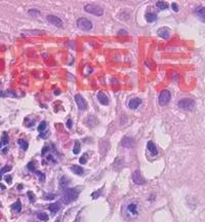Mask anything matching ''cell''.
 Listing matches in <instances>:
<instances>
[{"label": "cell", "instance_id": "1", "mask_svg": "<svg viewBox=\"0 0 205 222\" xmlns=\"http://www.w3.org/2000/svg\"><path fill=\"white\" fill-rule=\"evenodd\" d=\"M64 191V202L65 204H71L74 201H76L79 195V190L77 188H68L63 190Z\"/></svg>", "mask_w": 205, "mask_h": 222}, {"label": "cell", "instance_id": "2", "mask_svg": "<svg viewBox=\"0 0 205 222\" xmlns=\"http://www.w3.org/2000/svg\"><path fill=\"white\" fill-rule=\"evenodd\" d=\"M177 105H178V107H180V109L187 110V111H191V110L194 109L195 102L192 100V99L185 98V99H182L180 101H178Z\"/></svg>", "mask_w": 205, "mask_h": 222}, {"label": "cell", "instance_id": "3", "mask_svg": "<svg viewBox=\"0 0 205 222\" xmlns=\"http://www.w3.org/2000/svg\"><path fill=\"white\" fill-rule=\"evenodd\" d=\"M84 10H85L86 13L95 14V16H103V14H104V9L102 7L98 5H95V4H87V5L84 6Z\"/></svg>", "mask_w": 205, "mask_h": 222}, {"label": "cell", "instance_id": "4", "mask_svg": "<svg viewBox=\"0 0 205 222\" xmlns=\"http://www.w3.org/2000/svg\"><path fill=\"white\" fill-rule=\"evenodd\" d=\"M77 26H78V28H80L81 30L87 31L92 28V23L85 18H80L77 21Z\"/></svg>", "mask_w": 205, "mask_h": 222}, {"label": "cell", "instance_id": "5", "mask_svg": "<svg viewBox=\"0 0 205 222\" xmlns=\"http://www.w3.org/2000/svg\"><path fill=\"white\" fill-rule=\"evenodd\" d=\"M170 101V92L167 90H164L161 92L160 96H159V104L161 106H164L168 104Z\"/></svg>", "mask_w": 205, "mask_h": 222}, {"label": "cell", "instance_id": "6", "mask_svg": "<svg viewBox=\"0 0 205 222\" xmlns=\"http://www.w3.org/2000/svg\"><path fill=\"white\" fill-rule=\"evenodd\" d=\"M75 101H76V104L78 106V108L80 110H86L87 109V102L85 101L80 94H77L75 95Z\"/></svg>", "mask_w": 205, "mask_h": 222}, {"label": "cell", "instance_id": "7", "mask_svg": "<svg viewBox=\"0 0 205 222\" xmlns=\"http://www.w3.org/2000/svg\"><path fill=\"white\" fill-rule=\"evenodd\" d=\"M132 179H133L134 183H136V184H144L145 183V179L144 177L142 176V173L139 172V170H136L132 174Z\"/></svg>", "mask_w": 205, "mask_h": 222}, {"label": "cell", "instance_id": "8", "mask_svg": "<svg viewBox=\"0 0 205 222\" xmlns=\"http://www.w3.org/2000/svg\"><path fill=\"white\" fill-rule=\"evenodd\" d=\"M47 21L49 22L50 24H52V25L57 26V27L61 28L63 27V21L61 19L59 18V16H47Z\"/></svg>", "mask_w": 205, "mask_h": 222}, {"label": "cell", "instance_id": "9", "mask_svg": "<svg viewBox=\"0 0 205 222\" xmlns=\"http://www.w3.org/2000/svg\"><path fill=\"white\" fill-rule=\"evenodd\" d=\"M195 14H196V16H198V19L200 21L205 23V7L203 6L197 7V8L195 9Z\"/></svg>", "mask_w": 205, "mask_h": 222}, {"label": "cell", "instance_id": "10", "mask_svg": "<svg viewBox=\"0 0 205 222\" xmlns=\"http://www.w3.org/2000/svg\"><path fill=\"white\" fill-rule=\"evenodd\" d=\"M98 100L102 105L109 104V98H108V96L106 95L105 93H103V92H100V93L98 94Z\"/></svg>", "mask_w": 205, "mask_h": 222}, {"label": "cell", "instance_id": "11", "mask_svg": "<svg viewBox=\"0 0 205 222\" xmlns=\"http://www.w3.org/2000/svg\"><path fill=\"white\" fill-rule=\"evenodd\" d=\"M157 33H158V36L164 38V39H167V38L169 37L170 31H169V29H168L167 27H162V28H160L157 31Z\"/></svg>", "mask_w": 205, "mask_h": 222}, {"label": "cell", "instance_id": "12", "mask_svg": "<svg viewBox=\"0 0 205 222\" xmlns=\"http://www.w3.org/2000/svg\"><path fill=\"white\" fill-rule=\"evenodd\" d=\"M142 104V100L141 99H137V98H134V99H131V100L129 101L128 103V106L131 109H136V108L139 107V105Z\"/></svg>", "mask_w": 205, "mask_h": 222}, {"label": "cell", "instance_id": "13", "mask_svg": "<svg viewBox=\"0 0 205 222\" xmlns=\"http://www.w3.org/2000/svg\"><path fill=\"white\" fill-rule=\"evenodd\" d=\"M147 148H148V150L150 151L153 155H157L158 154V150H157V148H156V145L153 143V142L149 141L148 144H147Z\"/></svg>", "mask_w": 205, "mask_h": 222}, {"label": "cell", "instance_id": "14", "mask_svg": "<svg viewBox=\"0 0 205 222\" xmlns=\"http://www.w3.org/2000/svg\"><path fill=\"white\" fill-rule=\"evenodd\" d=\"M68 183H69L68 178H67L66 176H63V177L61 178V179H60V183H59L60 188H61L62 190L66 189L67 186H68Z\"/></svg>", "mask_w": 205, "mask_h": 222}, {"label": "cell", "instance_id": "15", "mask_svg": "<svg viewBox=\"0 0 205 222\" xmlns=\"http://www.w3.org/2000/svg\"><path fill=\"white\" fill-rule=\"evenodd\" d=\"M71 170L73 171V173H75L76 175H79V176H82V175H83V173H84V170L81 168L80 166H78V165L72 166H71Z\"/></svg>", "mask_w": 205, "mask_h": 222}, {"label": "cell", "instance_id": "16", "mask_svg": "<svg viewBox=\"0 0 205 222\" xmlns=\"http://www.w3.org/2000/svg\"><path fill=\"white\" fill-rule=\"evenodd\" d=\"M121 145L123 147H125V148H130L132 146V140L128 138V137H124L121 141Z\"/></svg>", "mask_w": 205, "mask_h": 222}, {"label": "cell", "instance_id": "17", "mask_svg": "<svg viewBox=\"0 0 205 222\" xmlns=\"http://www.w3.org/2000/svg\"><path fill=\"white\" fill-rule=\"evenodd\" d=\"M146 20L149 22V23H153L157 20V14L154 13H147L146 14Z\"/></svg>", "mask_w": 205, "mask_h": 222}, {"label": "cell", "instance_id": "18", "mask_svg": "<svg viewBox=\"0 0 205 222\" xmlns=\"http://www.w3.org/2000/svg\"><path fill=\"white\" fill-rule=\"evenodd\" d=\"M48 208H49L50 212L57 213V212H59V210L61 209V206H60V202H54V204H50Z\"/></svg>", "mask_w": 205, "mask_h": 222}, {"label": "cell", "instance_id": "19", "mask_svg": "<svg viewBox=\"0 0 205 222\" xmlns=\"http://www.w3.org/2000/svg\"><path fill=\"white\" fill-rule=\"evenodd\" d=\"M156 6H157L160 10H165V9L168 8V4L164 1H158L157 3H156Z\"/></svg>", "mask_w": 205, "mask_h": 222}, {"label": "cell", "instance_id": "20", "mask_svg": "<svg viewBox=\"0 0 205 222\" xmlns=\"http://www.w3.org/2000/svg\"><path fill=\"white\" fill-rule=\"evenodd\" d=\"M11 208H13V210H14L16 212H20L22 210V205H21V202L20 201H16L14 204L11 205Z\"/></svg>", "mask_w": 205, "mask_h": 222}, {"label": "cell", "instance_id": "21", "mask_svg": "<svg viewBox=\"0 0 205 222\" xmlns=\"http://www.w3.org/2000/svg\"><path fill=\"white\" fill-rule=\"evenodd\" d=\"M128 211L131 214L136 215V214H137V206H136V204H130L129 206H128Z\"/></svg>", "mask_w": 205, "mask_h": 222}, {"label": "cell", "instance_id": "22", "mask_svg": "<svg viewBox=\"0 0 205 222\" xmlns=\"http://www.w3.org/2000/svg\"><path fill=\"white\" fill-rule=\"evenodd\" d=\"M18 143H19V145H20L22 148H23V150H27L28 149V142H26L25 140H23V139H20V140H18Z\"/></svg>", "mask_w": 205, "mask_h": 222}, {"label": "cell", "instance_id": "23", "mask_svg": "<svg viewBox=\"0 0 205 222\" xmlns=\"http://www.w3.org/2000/svg\"><path fill=\"white\" fill-rule=\"evenodd\" d=\"M10 170H11V166H3V168L0 170V180H1L2 176H3L4 174L7 173V172H9Z\"/></svg>", "mask_w": 205, "mask_h": 222}, {"label": "cell", "instance_id": "24", "mask_svg": "<svg viewBox=\"0 0 205 222\" xmlns=\"http://www.w3.org/2000/svg\"><path fill=\"white\" fill-rule=\"evenodd\" d=\"M46 128H47V124H46V122H41V124L38 125V132L39 133H43L46 130Z\"/></svg>", "mask_w": 205, "mask_h": 222}, {"label": "cell", "instance_id": "25", "mask_svg": "<svg viewBox=\"0 0 205 222\" xmlns=\"http://www.w3.org/2000/svg\"><path fill=\"white\" fill-rule=\"evenodd\" d=\"M37 218L41 221H47L48 220V216L46 213H39L37 214Z\"/></svg>", "mask_w": 205, "mask_h": 222}, {"label": "cell", "instance_id": "26", "mask_svg": "<svg viewBox=\"0 0 205 222\" xmlns=\"http://www.w3.org/2000/svg\"><path fill=\"white\" fill-rule=\"evenodd\" d=\"M2 143V145H6L7 143H8V136H7V133L4 132L3 135H2V138H1V141H0Z\"/></svg>", "mask_w": 205, "mask_h": 222}, {"label": "cell", "instance_id": "27", "mask_svg": "<svg viewBox=\"0 0 205 222\" xmlns=\"http://www.w3.org/2000/svg\"><path fill=\"white\" fill-rule=\"evenodd\" d=\"M79 151H80V144H79L78 141H76L75 147H74V149H73V152H74V154H78Z\"/></svg>", "mask_w": 205, "mask_h": 222}, {"label": "cell", "instance_id": "28", "mask_svg": "<svg viewBox=\"0 0 205 222\" xmlns=\"http://www.w3.org/2000/svg\"><path fill=\"white\" fill-rule=\"evenodd\" d=\"M27 194H28V196H29V201H30L31 202H35V194H33L32 191H28L27 192Z\"/></svg>", "mask_w": 205, "mask_h": 222}, {"label": "cell", "instance_id": "29", "mask_svg": "<svg viewBox=\"0 0 205 222\" xmlns=\"http://www.w3.org/2000/svg\"><path fill=\"white\" fill-rule=\"evenodd\" d=\"M28 14H30V16H38V14H40V11L37 10V9H30V10L28 11Z\"/></svg>", "mask_w": 205, "mask_h": 222}, {"label": "cell", "instance_id": "30", "mask_svg": "<svg viewBox=\"0 0 205 222\" xmlns=\"http://www.w3.org/2000/svg\"><path fill=\"white\" fill-rule=\"evenodd\" d=\"M36 175H37L38 177L40 178V181H41V182H43V181H44L45 176H44V174H43L42 172H40V171H37V172H36Z\"/></svg>", "mask_w": 205, "mask_h": 222}, {"label": "cell", "instance_id": "31", "mask_svg": "<svg viewBox=\"0 0 205 222\" xmlns=\"http://www.w3.org/2000/svg\"><path fill=\"white\" fill-rule=\"evenodd\" d=\"M55 196H57V194H45L44 196H43V199H44V200H52V199H54Z\"/></svg>", "mask_w": 205, "mask_h": 222}, {"label": "cell", "instance_id": "32", "mask_svg": "<svg viewBox=\"0 0 205 222\" xmlns=\"http://www.w3.org/2000/svg\"><path fill=\"white\" fill-rule=\"evenodd\" d=\"M27 166H28V169H29L30 171H35V166H34V163H33V161L29 163Z\"/></svg>", "mask_w": 205, "mask_h": 222}, {"label": "cell", "instance_id": "33", "mask_svg": "<svg viewBox=\"0 0 205 222\" xmlns=\"http://www.w3.org/2000/svg\"><path fill=\"white\" fill-rule=\"evenodd\" d=\"M4 179H5V181L8 183V184H10L11 183V176L10 175H6L5 177H4Z\"/></svg>", "mask_w": 205, "mask_h": 222}, {"label": "cell", "instance_id": "34", "mask_svg": "<svg viewBox=\"0 0 205 222\" xmlns=\"http://www.w3.org/2000/svg\"><path fill=\"white\" fill-rule=\"evenodd\" d=\"M171 7H172V9L174 11H178V6H177V4L175 3V2H173V3L171 4Z\"/></svg>", "mask_w": 205, "mask_h": 222}, {"label": "cell", "instance_id": "35", "mask_svg": "<svg viewBox=\"0 0 205 222\" xmlns=\"http://www.w3.org/2000/svg\"><path fill=\"white\" fill-rule=\"evenodd\" d=\"M79 161H80V164H82V165H83V164H85L86 163V154H84L80 160H79Z\"/></svg>", "mask_w": 205, "mask_h": 222}, {"label": "cell", "instance_id": "36", "mask_svg": "<svg viewBox=\"0 0 205 222\" xmlns=\"http://www.w3.org/2000/svg\"><path fill=\"white\" fill-rule=\"evenodd\" d=\"M100 194H101V190H98V191H96V192H93V194H92V199H98V196L100 195Z\"/></svg>", "mask_w": 205, "mask_h": 222}, {"label": "cell", "instance_id": "37", "mask_svg": "<svg viewBox=\"0 0 205 222\" xmlns=\"http://www.w3.org/2000/svg\"><path fill=\"white\" fill-rule=\"evenodd\" d=\"M72 125H73V122H72L71 119H69L68 122H67V128H68V129H71Z\"/></svg>", "mask_w": 205, "mask_h": 222}, {"label": "cell", "instance_id": "38", "mask_svg": "<svg viewBox=\"0 0 205 222\" xmlns=\"http://www.w3.org/2000/svg\"><path fill=\"white\" fill-rule=\"evenodd\" d=\"M57 222H59V220H57Z\"/></svg>", "mask_w": 205, "mask_h": 222}]
</instances>
